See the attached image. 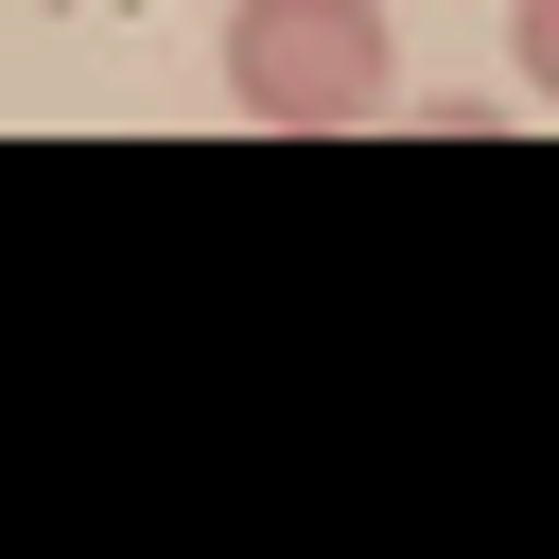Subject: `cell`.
<instances>
[{
	"instance_id": "1",
	"label": "cell",
	"mask_w": 559,
	"mask_h": 559,
	"mask_svg": "<svg viewBox=\"0 0 559 559\" xmlns=\"http://www.w3.org/2000/svg\"><path fill=\"white\" fill-rule=\"evenodd\" d=\"M384 0H227V105L314 140V122H367L384 105Z\"/></svg>"
}]
</instances>
